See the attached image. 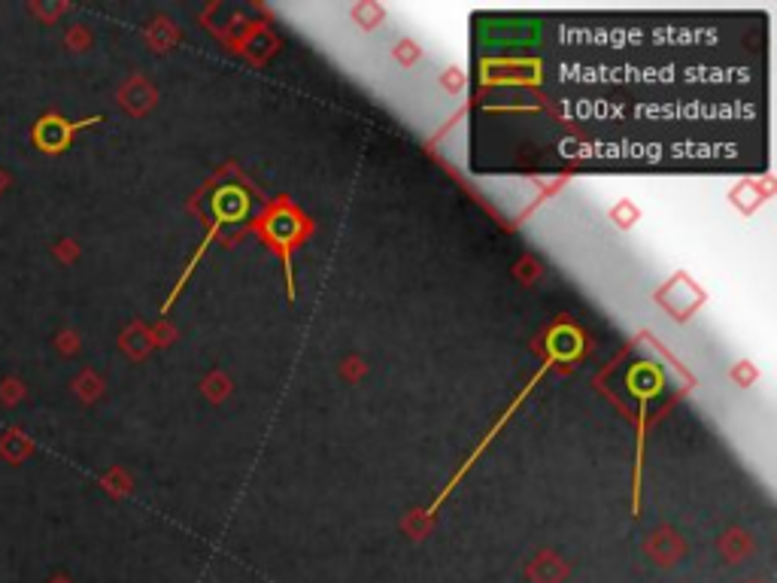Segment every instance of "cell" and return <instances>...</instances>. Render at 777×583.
Returning <instances> with one entry per match:
<instances>
[{"label": "cell", "instance_id": "6da1fadb", "mask_svg": "<svg viewBox=\"0 0 777 583\" xmlns=\"http://www.w3.org/2000/svg\"><path fill=\"white\" fill-rule=\"evenodd\" d=\"M89 122H95V119H89ZM89 122L67 125V122L58 119V116H46V119H40V125H37V131H34V140H37V146H40L43 152H61V149L70 143L73 131L82 128V125H89Z\"/></svg>", "mask_w": 777, "mask_h": 583}]
</instances>
